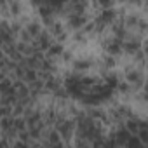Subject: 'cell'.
<instances>
[{"instance_id": "4", "label": "cell", "mask_w": 148, "mask_h": 148, "mask_svg": "<svg viewBox=\"0 0 148 148\" xmlns=\"http://www.w3.org/2000/svg\"><path fill=\"white\" fill-rule=\"evenodd\" d=\"M23 28L26 30V33H28L32 38H35V37H38L40 32L44 30V25H42V21H40L38 18H30V19L23 25Z\"/></svg>"}, {"instance_id": "3", "label": "cell", "mask_w": 148, "mask_h": 148, "mask_svg": "<svg viewBox=\"0 0 148 148\" xmlns=\"http://www.w3.org/2000/svg\"><path fill=\"white\" fill-rule=\"evenodd\" d=\"M92 66H94V58H89V56H77L75 54V58L70 61L71 71L73 73H79V75L92 71Z\"/></svg>"}, {"instance_id": "1", "label": "cell", "mask_w": 148, "mask_h": 148, "mask_svg": "<svg viewBox=\"0 0 148 148\" xmlns=\"http://www.w3.org/2000/svg\"><path fill=\"white\" fill-rule=\"evenodd\" d=\"M122 79H124L134 91H138V89L145 87V80H146L145 68H141V66L134 64L132 61H129V63H125V64L122 66Z\"/></svg>"}, {"instance_id": "2", "label": "cell", "mask_w": 148, "mask_h": 148, "mask_svg": "<svg viewBox=\"0 0 148 148\" xmlns=\"http://www.w3.org/2000/svg\"><path fill=\"white\" fill-rule=\"evenodd\" d=\"M47 32H49V35L54 38V42H59V44H64L68 38H70V30L66 28V25H64V21L61 19V18H54L47 26H44Z\"/></svg>"}]
</instances>
